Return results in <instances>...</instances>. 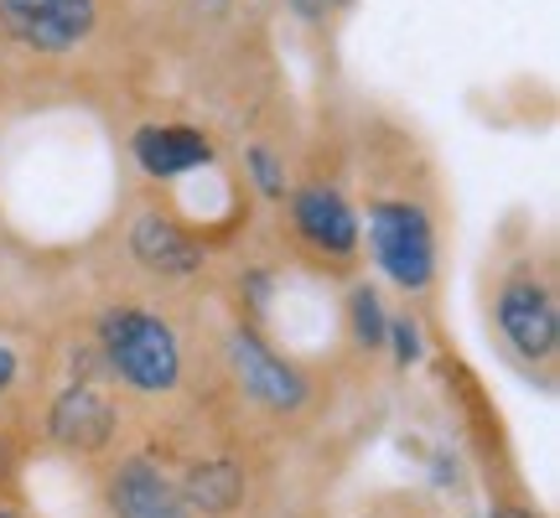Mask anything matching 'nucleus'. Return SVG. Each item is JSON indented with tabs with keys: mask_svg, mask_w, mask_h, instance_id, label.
<instances>
[{
	"mask_svg": "<svg viewBox=\"0 0 560 518\" xmlns=\"http://www.w3.org/2000/svg\"><path fill=\"white\" fill-rule=\"evenodd\" d=\"M52 431L62 446H79V451H100L109 431H115V410L104 404L94 389H68L62 404L52 410Z\"/></svg>",
	"mask_w": 560,
	"mask_h": 518,
	"instance_id": "10",
	"label": "nucleus"
},
{
	"mask_svg": "<svg viewBox=\"0 0 560 518\" xmlns=\"http://www.w3.org/2000/svg\"><path fill=\"white\" fill-rule=\"evenodd\" d=\"M369 234H374V255L389 275L420 291L431 285V270H436V249H431V223L420 208L410 202H380L369 213Z\"/></svg>",
	"mask_w": 560,
	"mask_h": 518,
	"instance_id": "2",
	"label": "nucleus"
},
{
	"mask_svg": "<svg viewBox=\"0 0 560 518\" xmlns=\"http://www.w3.org/2000/svg\"><path fill=\"white\" fill-rule=\"evenodd\" d=\"M384 332L395 338V353H400V363H416L420 358V332H416V321H410V317L384 321Z\"/></svg>",
	"mask_w": 560,
	"mask_h": 518,
	"instance_id": "14",
	"label": "nucleus"
},
{
	"mask_svg": "<svg viewBox=\"0 0 560 518\" xmlns=\"http://www.w3.org/2000/svg\"><path fill=\"white\" fill-rule=\"evenodd\" d=\"M192 503H202L208 514H229L234 503H240V493H244V478L229 467V461H208V467H198L192 472Z\"/></svg>",
	"mask_w": 560,
	"mask_h": 518,
	"instance_id": "11",
	"label": "nucleus"
},
{
	"mask_svg": "<svg viewBox=\"0 0 560 518\" xmlns=\"http://www.w3.org/2000/svg\"><path fill=\"white\" fill-rule=\"evenodd\" d=\"M234 374H240L244 389L260 399V404H270V410H296L301 399H306V384L296 379V368H285V363H280L260 338H249V332L234 338Z\"/></svg>",
	"mask_w": 560,
	"mask_h": 518,
	"instance_id": "5",
	"label": "nucleus"
},
{
	"mask_svg": "<svg viewBox=\"0 0 560 518\" xmlns=\"http://www.w3.org/2000/svg\"><path fill=\"white\" fill-rule=\"evenodd\" d=\"M11 374H16V353H11V348H0V389L11 384Z\"/></svg>",
	"mask_w": 560,
	"mask_h": 518,
	"instance_id": "15",
	"label": "nucleus"
},
{
	"mask_svg": "<svg viewBox=\"0 0 560 518\" xmlns=\"http://www.w3.org/2000/svg\"><path fill=\"white\" fill-rule=\"evenodd\" d=\"M499 327L524 358H545V353L556 348V332H560L550 291H545L540 280H509L499 296Z\"/></svg>",
	"mask_w": 560,
	"mask_h": 518,
	"instance_id": "4",
	"label": "nucleus"
},
{
	"mask_svg": "<svg viewBox=\"0 0 560 518\" xmlns=\"http://www.w3.org/2000/svg\"><path fill=\"white\" fill-rule=\"evenodd\" d=\"M5 32L37 52H73L94 32V0H0Z\"/></svg>",
	"mask_w": 560,
	"mask_h": 518,
	"instance_id": "3",
	"label": "nucleus"
},
{
	"mask_svg": "<svg viewBox=\"0 0 560 518\" xmlns=\"http://www.w3.org/2000/svg\"><path fill=\"white\" fill-rule=\"evenodd\" d=\"M130 244H136L140 264H151L156 275H192L202 264V249L187 234H182L172 219H161V213H145V219L136 223V234H130Z\"/></svg>",
	"mask_w": 560,
	"mask_h": 518,
	"instance_id": "8",
	"label": "nucleus"
},
{
	"mask_svg": "<svg viewBox=\"0 0 560 518\" xmlns=\"http://www.w3.org/2000/svg\"><path fill=\"white\" fill-rule=\"evenodd\" d=\"M100 338H104V353L109 363L120 368L125 379L156 395V389H172L182 374V353H177V338L172 327L151 311H109L100 321Z\"/></svg>",
	"mask_w": 560,
	"mask_h": 518,
	"instance_id": "1",
	"label": "nucleus"
},
{
	"mask_svg": "<svg viewBox=\"0 0 560 518\" xmlns=\"http://www.w3.org/2000/svg\"><path fill=\"white\" fill-rule=\"evenodd\" d=\"M115 518H187V514H182L177 487L161 478L156 467L130 461L115 478Z\"/></svg>",
	"mask_w": 560,
	"mask_h": 518,
	"instance_id": "9",
	"label": "nucleus"
},
{
	"mask_svg": "<svg viewBox=\"0 0 560 518\" xmlns=\"http://www.w3.org/2000/svg\"><path fill=\"white\" fill-rule=\"evenodd\" d=\"M249 172H255V181L265 187V198H285V181H280V166L270 151H249Z\"/></svg>",
	"mask_w": 560,
	"mask_h": 518,
	"instance_id": "13",
	"label": "nucleus"
},
{
	"mask_svg": "<svg viewBox=\"0 0 560 518\" xmlns=\"http://www.w3.org/2000/svg\"><path fill=\"white\" fill-rule=\"evenodd\" d=\"M0 518H16V514H0Z\"/></svg>",
	"mask_w": 560,
	"mask_h": 518,
	"instance_id": "16",
	"label": "nucleus"
},
{
	"mask_svg": "<svg viewBox=\"0 0 560 518\" xmlns=\"http://www.w3.org/2000/svg\"><path fill=\"white\" fill-rule=\"evenodd\" d=\"M208 156H213L208 140H202L198 130H182V125H151V130L136 136L140 172H151V177H161V181L192 172V166H202Z\"/></svg>",
	"mask_w": 560,
	"mask_h": 518,
	"instance_id": "7",
	"label": "nucleus"
},
{
	"mask_svg": "<svg viewBox=\"0 0 560 518\" xmlns=\"http://www.w3.org/2000/svg\"><path fill=\"white\" fill-rule=\"evenodd\" d=\"M296 223L301 234L327 255H353V244H359V223H353L348 202L332 187H306L296 198Z\"/></svg>",
	"mask_w": 560,
	"mask_h": 518,
	"instance_id": "6",
	"label": "nucleus"
},
{
	"mask_svg": "<svg viewBox=\"0 0 560 518\" xmlns=\"http://www.w3.org/2000/svg\"><path fill=\"white\" fill-rule=\"evenodd\" d=\"M353 332H359L369 348L384 342V311H380V296H374V291H353Z\"/></svg>",
	"mask_w": 560,
	"mask_h": 518,
	"instance_id": "12",
	"label": "nucleus"
}]
</instances>
